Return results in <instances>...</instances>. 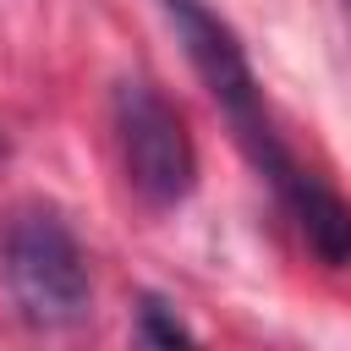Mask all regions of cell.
<instances>
[{
	"label": "cell",
	"instance_id": "6da1fadb",
	"mask_svg": "<svg viewBox=\"0 0 351 351\" xmlns=\"http://www.w3.org/2000/svg\"><path fill=\"white\" fill-rule=\"evenodd\" d=\"M159 5H165L170 27H176V38H181V49H186V60H192V71H197V82L208 88V99H214L219 115L230 121L241 154H247V159L258 165V176L280 192L302 165L291 159V148L280 143V132H274V121H269V110H263V93H258V82H252V66H247V55H241L236 27H230L219 11H208L203 0H159Z\"/></svg>",
	"mask_w": 351,
	"mask_h": 351
},
{
	"label": "cell",
	"instance_id": "7a4b0ae2",
	"mask_svg": "<svg viewBox=\"0 0 351 351\" xmlns=\"http://www.w3.org/2000/svg\"><path fill=\"white\" fill-rule=\"evenodd\" d=\"M0 274L5 291L16 302V313L33 329H77L93 307V280H88V258L82 241L71 236V225L55 208H16L0 225Z\"/></svg>",
	"mask_w": 351,
	"mask_h": 351
},
{
	"label": "cell",
	"instance_id": "3957f363",
	"mask_svg": "<svg viewBox=\"0 0 351 351\" xmlns=\"http://www.w3.org/2000/svg\"><path fill=\"white\" fill-rule=\"evenodd\" d=\"M115 143L132 192L148 208H176L197 186V148L181 121V110L143 77H126L115 88Z\"/></svg>",
	"mask_w": 351,
	"mask_h": 351
},
{
	"label": "cell",
	"instance_id": "277c9868",
	"mask_svg": "<svg viewBox=\"0 0 351 351\" xmlns=\"http://www.w3.org/2000/svg\"><path fill=\"white\" fill-rule=\"evenodd\" d=\"M274 197L285 203L296 236L307 241V252L318 263H329V269H346L351 263V203L335 186H324L313 170H296Z\"/></svg>",
	"mask_w": 351,
	"mask_h": 351
},
{
	"label": "cell",
	"instance_id": "5b68a950",
	"mask_svg": "<svg viewBox=\"0 0 351 351\" xmlns=\"http://www.w3.org/2000/svg\"><path fill=\"white\" fill-rule=\"evenodd\" d=\"M132 346L137 351H197V340L181 324V313L154 291L137 296V307H132Z\"/></svg>",
	"mask_w": 351,
	"mask_h": 351
},
{
	"label": "cell",
	"instance_id": "8992f818",
	"mask_svg": "<svg viewBox=\"0 0 351 351\" xmlns=\"http://www.w3.org/2000/svg\"><path fill=\"white\" fill-rule=\"evenodd\" d=\"M340 11H346V27H351V0H340Z\"/></svg>",
	"mask_w": 351,
	"mask_h": 351
}]
</instances>
